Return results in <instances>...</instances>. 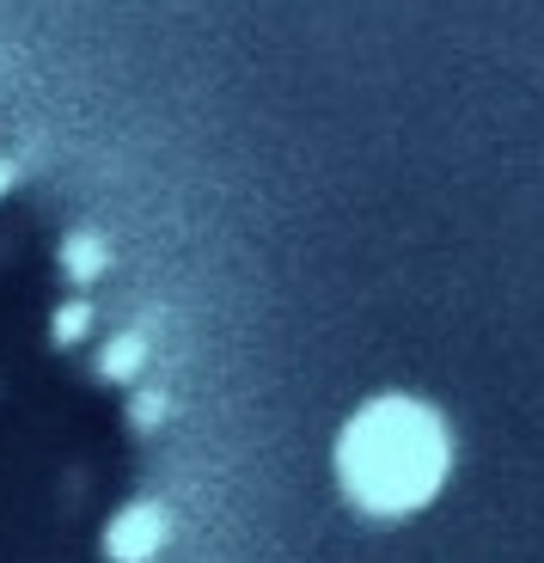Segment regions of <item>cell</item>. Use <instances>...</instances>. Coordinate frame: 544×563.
<instances>
[{
	"mask_svg": "<svg viewBox=\"0 0 544 563\" xmlns=\"http://www.w3.org/2000/svg\"><path fill=\"white\" fill-rule=\"evenodd\" d=\"M141 355H147V343H141V338H123L111 355H104V367H111V374H135Z\"/></svg>",
	"mask_w": 544,
	"mask_h": 563,
	"instance_id": "cell-3",
	"label": "cell"
},
{
	"mask_svg": "<svg viewBox=\"0 0 544 563\" xmlns=\"http://www.w3.org/2000/svg\"><path fill=\"white\" fill-rule=\"evenodd\" d=\"M441 429L417 405H379L343 441V472L349 490L374 515H404L441 484Z\"/></svg>",
	"mask_w": 544,
	"mask_h": 563,
	"instance_id": "cell-1",
	"label": "cell"
},
{
	"mask_svg": "<svg viewBox=\"0 0 544 563\" xmlns=\"http://www.w3.org/2000/svg\"><path fill=\"white\" fill-rule=\"evenodd\" d=\"M159 533H166V527H159V515H154V508H141L135 521L116 527L111 551H116V558H141V551H154V545H159Z\"/></svg>",
	"mask_w": 544,
	"mask_h": 563,
	"instance_id": "cell-2",
	"label": "cell"
},
{
	"mask_svg": "<svg viewBox=\"0 0 544 563\" xmlns=\"http://www.w3.org/2000/svg\"><path fill=\"white\" fill-rule=\"evenodd\" d=\"M98 257H104V252H98L92 240H74V264H80V276H92V269H98Z\"/></svg>",
	"mask_w": 544,
	"mask_h": 563,
	"instance_id": "cell-4",
	"label": "cell"
}]
</instances>
